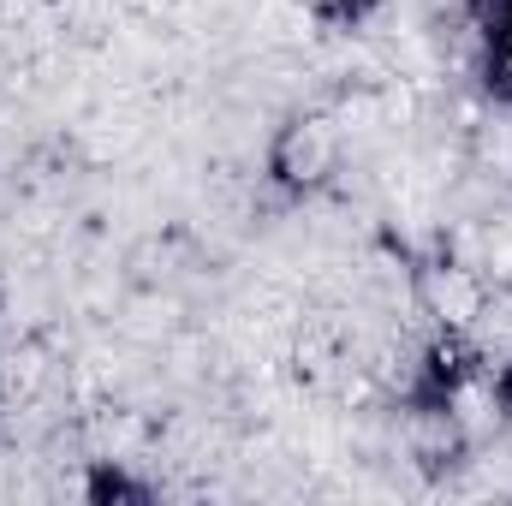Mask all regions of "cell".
I'll use <instances>...</instances> for the list:
<instances>
[{"instance_id":"6da1fadb","label":"cell","mask_w":512,"mask_h":506,"mask_svg":"<svg viewBox=\"0 0 512 506\" xmlns=\"http://www.w3.org/2000/svg\"><path fill=\"white\" fill-rule=\"evenodd\" d=\"M471 30H477V72L489 96L512 108V0H471Z\"/></svg>"},{"instance_id":"7a4b0ae2","label":"cell","mask_w":512,"mask_h":506,"mask_svg":"<svg viewBox=\"0 0 512 506\" xmlns=\"http://www.w3.org/2000/svg\"><path fill=\"white\" fill-rule=\"evenodd\" d=\"M387 0H328V6H322V18H328V24H334V30H346V24H364V18H370V12H382Z\"/></svg>"},{"instance_id":"3957f363","label":"cell","mask_w":512,"mask_h":506,"mask_svg":"<svg viewBox=\"0 0 512 506\" xmlns=\"http://www.w3.org/2000/svg\"><path fill=\"white\" fill-rule=\"evenodd\" d=\"M0 399H6V370H0Z\"/></svg>"}]
</instances>
